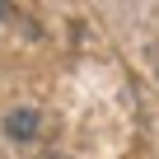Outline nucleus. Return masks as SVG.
<instances>
[{"label": "nucleus", "instance_id": "obj_1", "mask_svg": "<svg viewBox=\"0 0 159 159\" xmlns=\"http://www.w3.org/2000/svg\"><path fill=\"white\" fill-rule=\"evenodd\" d=\"M5 131H10V136H19V140H28V136L38 131V112H33V108L10 112V117H5Z\"/></svg>", "mask_w": 159, "mask_h": 159}]
</instances>
